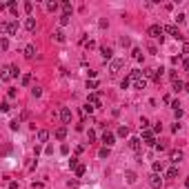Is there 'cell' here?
I'll return each mask as SVG.
<instances>
[{"label":"cell","mask_w":189,"mask_h":189,"mask_svg":"<svg viewBox=\"0 0 189 189\" xmlns=\"http://www.w3.org/2000/svg\"><path fill=\"white\" fill-rule=\"evenodd\" d=\"M0 33H5V36H14V33H18V22H16V20L0 22Z\"/></svg>","instance_id":"6da1fadb"},{"label":"cell","mask_w":189,"mask_h":189,"mask_svg":"<svg viewBox=\"0 0 189 189\" xmlns=\"http://www.w3.org/2000/svg\"><path fill=\"white\" fill-rule=\"evenodd\" d=\"M163 27H160V25H151L149 27V29H147V33H149V36L151 38H156V40H160V42H163Z\"/></svg>","instance_id":"7a4b0ae2"},{"label":"cell","mask_w":189,"mask_h":189,"mask_svg":"<svg viewBox=\"0 0 189 189\" xmlns=\"http://www.w3.org/2000/svg\"><path fill=\"white\" fill-rule=\"evenodd\" d=\"M153 131L151 129H142V140H145V145H149V147H156V140H153Z\"/></svg>","instance_id":"3957f363"},{"label":"cell","mask_w":189,"mask_h":189,"mask_svg":"<svg viewBox=\"0 0 189 189\" xmlns=\"http://www.w3.org/2000/svg\"><path fill=\"white\" fill-rule=\"evenodd\" d=\"M122 67H125V60H122V58H113V60L109 62V71H111V73H118Z\"/></svg>","instance_id":"277c9868"},{"label":"cell","mask_w":189,"mask_h":189,"mask_svg":"<svg viewBox=\"0 0 189 189\" xmlns=\"http://www.w3.org/2000/svg\"><path fill=\"white\" fill-rule=\"evenodd\" d=\"M87 102H89V105H94L96 109H98V107H102V102H100V91H94V94H89V96H87Z\"/></svg>","instance_id":"5b68a950"},{"label":"cell","mask_w":189,"mask_h":189,"mask_svg":"<svg viewBox=\"0 0 189 189\" xmlns=\"http://www.w3.org/2000/svg\"><path fill=\"white\" fill-rule=\"evenodd\" d=\"M163 29H165V31H167V33H171V36H174L176 40H182V33L178 31V27H174V25H165V27H163Z\"/></svg>","instance_id":"8992f818"},{"label":"cell","mask_w":189,"mask_h":189,"mask_svg":"<svg viewBox=\"0 0 189 189\" xmlns=\"http://www.w3.org/2000/svg\"><path fill=\"white\" fill-rule=\"evenodd\" d=\"M149 185H151L153 189H160V187H163V178H160V174H151V176H149Z\"/></svg>","instance_id":"52a82bcc"},{"label":"cell","mask_w":189,"mask_h":189,"mask_svg":"<svg viewBox=\"0 0 189 189\" xmlns=\"http://www.w3.org/2000/svg\"><path fill=\"white\" fill-rule=\"evenodd\" d=\"M169 160H171L174 165H178L180 160H182V151H180V149H174V151H169Z\"/></svg>","instance_id":"ba28073f"},{"label":"cell","mask_w":189,"mask_h":189,"mask_svg":"<svg viewBox=\"0 0 189 189\" xmlns=\"http://www.w3.org/2000/svg\"><path fill=\"white\" fill-rule=\"evenodd\" d=\"M113 140H116V136H113L111 131H105V134H102V142H105V147H111Z\"/></svg>","instance_id":"9c48e42d"},{"label":"cell","mask_w":189,"mask_h":189,"mask_svg":"<svg viewBox=\"0 0 189 189\" xmlns=\"http://www.w3.org/2000/svg\"><path fill=\"white\" fill-rule=\"evenodd\" d=\"M60 120H62L65 125H69V122H71V109H67V107H65V109L60 111Z\"/></svg>","instance_id":"30bf717a"},{"label":"cell","mask_w":189,"mask_h":189,"mask_svg":"<svg viewBox=\"0 0 189 189\" xmlns=\"http://www.w3.org/2000/svg\"><path fill=\"white\" fill-rule=\"evenodd\" d=\"M134 89H145L147 87V78H138V80H131Z\"/></svg>","instance_id":"8fae6325"},{"label":"cell","mask_w":189,"mask_h":189,"mask_svg":"<svg viewBox=\"0 0 189 189\" xmlns=\"http://www.w3.org/2000/svg\"><path fill=\"white\" fill-rule=\"evenodd\" d=\"M11 76H14V73H11V67H2V73H0V78L7 82V80H11Z\"/></svg>","instance_id":"7c38bea8"},{"label":"cell","mask_w":189,"mask_h":189,"mask_svg":"<svg viewBox=\"0 0 189 189\" xmlns=\"http://www.w3.org/2000/svg\"><path fill=\"white\" fill-rule=\"evenodd\" d=\"M38 140H40V142H47V140H49V131H47V129H40V131H38Z\"/></svg>","instance_id":"4fadbf2b"},{"label":"cell","mask_w":189,"mask_h":189,"mask_svg":"<svg viewBox=\"0 0 189 189\" xmlns=\"http://www.w3.org/2000/svg\"><path fill=\"white\" fill-rule=\"evenodd\" d=\"M25 56L27 58H33V56H36V47H33V45H27L25 47Z\"/></svg>","instance_id":"5bb4252c"},{"label":"cell","mask_w":189,"mask_h":189,"mask_svg":"<svg viewBox=\"0 0 189 189\" xmlns=\"http://www.w3.org/2000/svg\"><path fill=\"white\" fill-rule=\"evenodd\" d=\"M111 54H113V51H111L109 47H100V56H102L105 60H109V58H111Z\"/></svg>","instance_id":"9a60e30c"},{"label":"cell","mask_w":189,"mask_h":189,"mask_svg":"<svg viewBox=\"0 0 189 189\" xmlns=\"http://www.w3.org/2000/svg\"><path fill=\"white\" fill-rule=\"evenodd\" d=\"M25 27H27V31H33V29H36V18H27Z\"/></svg>","instance_id":"2e32d148"},{"label":"cell","mask_w":189,"mask_h":189,"mask_svg":"<svg viewBox=\"0 0 189 189\" xmlns=\"http://www.w3.org/2000/svg\"><path fill=\"white\" fill-rule=\"evenodd\" d=\"M129 147H131L134 151H138V149H140V138H129Z\"/></svg>","instance_id":"e0dca14e"},{"label":"cell","mask_w":189,"mask_h":189,"mask_svg":"<svg viewBox=\"0 0 189 189\" xmlns=\"http://www.w3.org/2000/svg\"><path fill=\"white\" fill-rule=\"evenodd\" d=\"M65 136H67V127H58V129H56V138H58V140H62Z\"/></svg>","instance_id":"ac0fdd59"},{"label":"cell","mask_w":189,"mask_h":189,"mask_svg":"<svg viewBox=\"0 0 189 189\" xmlns=\"http://www.w3.org/2000/svg\"><path fill=\"white\" fill-rule=\"evenodd\" d=\"M7 7H9V11H11L14 16H18V5H16L14 0H9V2H7Z\"/></svg>","instance_id":"d6986e66"},{"label":"cell","mask_w":189,"mask_h":189,"mask_svg":"<svg viewBox=\"0 0 189 189\" xmlns=\"http://www.w3.org/2000/svg\"><path fill=\"white\" fill-rule=\"evenodd\" d=\"M174 89H176V91H185V82H180V80L176 78V80H174Z\"/></svg>","instance_id":"ffe728a7"},{"label":"cell","mask_w":189,"mask_h":189,"mask_svg":"<svg viewBox=\"0 0 189 189\" xmlns=\"http://www.w3.org/2000/svg\"><path fill=\"white\" fill-rule=\"evenodd\" d=\"M31 96H33V98H40V96H42V89H40L38 85H36V87H31Z\"/></svg>","instance_id":"44dd1931"},{"label":"cell","mask_w":189,"mask_h":189,"mask_svg":"<svg viewBox=\"0 0 189 189\" xmlns=\"http://www.w3.org/2000/svg\"><path fill=\"white\" fill-rule=\"evenodd\" d=\"M69 20H71V14H62L60 16V25H69Z\"/></svg>","instance_id":"7402d4cb"},{"label":"cell","mask_w":189,"mask_h":189,"mask_svg":"<svg viewBox=\"0 0 189 189\" xmlns=\"http://www.w3.org/2000/svg\"><path fill=\"white\" fill-rule=\"evenodd\" d=\"M118 136H122V138H127V136H129V129L125 127V125H122V127H118Z\"/></svg>","instance_id":"603a6c76"},{"label":"cell","mask_w":189,"mask_h":189,"mask_svg":"<svg viewBox=\"0 0 189 189\" xmlns=\"http://www.w3.org/2000/svg\"><path fill=\"white\" fill-rule=\"evenodd\" d=\"M176 176H178V169H176V167H169V169H167V178H176Z\"/></svg>","instance_id":"cb8c5ba5"},{"label":"cell","mask_w":189,"mask_h":189,"mask_svg":"<svg viewBox=\"0 0 189 189\" xmlns=\"http://www.w3.org/2000/svg\"><path fill=\"white\" fill-rule=\"evenodd\" d=\"M54 38L58 40V42H62V40H65V33H62L60 29H56V31H54Z\"/></svg>","instance_id":"d4e9b609"},{"label":"cell","mask_w":189,"mask_h":189,"mask_svg":"<svg viewBox=\"0 0 189 189\" xmlns=\"http://www.w3.org/2000/svg\"><path fill=\"white\" fill-rule=\"evenodd\" d=\"M0 49H2V51L9 49V40H7V38H0Z\"/></svg>","instance_id":"484cf974"},{"label":"cell","mask_w":189,"mask_h":189,"mask_svg":"<svg viewBox=\"0 0 189 189\" xmlns=\"http://www.w3.org/2000/svg\"><path fill=\"white\" fill-rule=\"evenodd\" d=\"M131 56H134V58H136V60H142V51H140L138 47H136L134 51H131Z\"/></svg>","instance_id":"4316f807"},{"label":"cell","mask_w":189,"mask_h":189,"mask_svg":"<svg viewBox=\"0 0 189 189\" xmlns=\"http://www.w3.org/2000/svg\"><path fill=\"white\" fill-rule=\"evenodd\" d=\"M125 176H127V182H131V185L136 182V174H134V171H127Z\"/></svg>","instance_id":"83f0119b"},{"label":"cell","mask_w":189,"mask_h":189,"mask_svg":"<svg viewBox=\"0 0 189 189\" xmlns=\"http://www.w3.org/2000/svg\"><path fill=\"white\" fill-rule=\"evenodd\" d=\"M153 174H163V163H153Z\"/></svg>","instance_id":"f1b7e54d"},{"label":"cell","mask_w":189,"mask_h":189,"mask_svg":"<svg viewBox=\"0 0 189 189\" xmlns=\"http://www.w3.org/2000/svg\"><path fill=\"white\" fill-rule=\"evenodd\" d=\"M98 156L100 158H107V156H109V147H102V149L98 151Z\"/></svg>","instance_id":"f546056e"},{"label":"cell","mask_w":189,"mask_h":189,"mask_svg":"<svg viewBox=\"0 0 189 189\" xmlns=\"http://www.w3.org/2000/svg\"><path fill=\"white\" fill-rule=\"evenodd\" d=\"M94 109H96V107H94V105H89V102H87V105L82 107V113H91Z\"/></svg>","instance_id":"4dcf8cb0"},{"label":"cell","mask_w":189,"mask_h":189,"mask_svg":"<svg viewBox=\"0 0 189 189\" xmlns=\"http://www.w3.org/2000/svg\"><path fill=\"white\" fill-rule=\"evenodd\" d=\"M76 176H78V178L85 176V165H78V167H76Z\"/></svg>","instance_id":"1f68e13d"},{"label":"cell","mask_w":189,"mask_h":189,"mask_svg":"<svg viewBox=\"0 0 189 189\" xmlns=\"http://www.w3.org/2000/svg\"><path fill=\"white\" fill-rule=\"evenodd\" d=\"M31 82V73H25V76H22V85H25V87H27V85H29Z\"/></svg>","instance_id":"d6a6232c"},{"label":"cell","mask_w":189,"mask_h":189,"mask_svg":"<svg viewBox=\"0 0 189 189\" xmlns=\"http://www.w3.org/2000/svg\"><path fill=\"white\" fill-rule=\"evenodd\" d=\"M147 127H149V120H147V118H140V129H147Z\"/></svg>","instance_id":"836d02e7"},{"label":"cell","mask_w":189,"mask_h":189,"mask_svg":"<svg viewBox=\"0 0 189 189\" xmlns=\"http://www.w3.org/2000/svg\"><path fill=\"white\" fill-rule=\"evenodd\" d=\"M62 9H65V14H71V2H62Z\"/></svg>","instance_id":"e575fe53"},{"label":"cell","mask_w":189,"mask_h":189,"mask_svg":"<svg viewBox=\"0 0 189 189\" xmlns=\"http://www.w3.org/2000/svg\"><path fill=\"white\" fill-rule=\"evenodd\" d=\"M129 85H131V78H125V80H122V82H120V87H122V89H127V87H129Z\"/></svg>","instance_id":"d590c367"},{"label":"cell","mask_w":189,"mask_h":189,"mask_svg":"<svg viewBox=\"0 0 189 189\" xmlns=\"http://www.w3.org/2000/svg\"><path fill=\"white\" fill-rule=\"evenodd\" d=\"M185 18H187L185 14H178V16H176V22H178V25H182V22H185Z\"/></svg>","instance_id":"8d00e7d4"},{"label":"cell","mask_w":189,"mask_h":189,"mask_svg":"<svg viewBox=\"0 0 189 189\" xmlns=\"http://www.w3.org/2000/svg\"><path fill=\"white\" fill-rule=\"evenodd\" d=\"M47 9L49 11H56V9H58V2H47Z\"/></svg>","instance_id":"74e56055"},{"label":"cell","mask_w":189,"mask_h":189,"mask_svg":"<svg viewBox=\"0 0 189 189\" xmlns=\"http://www.w3.org/2000/svg\"><path fill=\"white\" fill-rule=\"evenodd\" d=\"M11 73H14L16 78H18V73H20V69H18V65H11Z\"/></svg>","instance_id":"f35d334b"},{"label":"cell","mask_w":189,"mask_h":189,"mask_svg":"<svg viewBox=\"0 0 189 189\" xmlns=\"http://www.w3.org/2000/svg\"><path fill=\"white\" fill-rule=\"evenodd\" d=\"M156 149L158 151H165V149H167V145H165V142H156Z\"/></svg>","instance_id":"ab89813d"},{"label":"cell","mask_w":189,"mask_h":189,"mask_svg":"<svg viewBox=\"0 0 189 189\" xmlns=\"http://www.w3.org/2000/svg\"><path fill=\"white\" fill-rule=\"evenodd\" d=\"M87 89H98V82H96V80H91V82H87Z\"/></svg>","instance_id":"60d3db41"},{"label":"cell","mask_w":189,"mask_h":189,"mask_svg":"<svg viewBox=\"0 0 189 189\" xmlns=\"http://www.w3.org/2000/svg\"><path fill=\"white\" fill-rule=\"evenodd\" d=\"M69 167H73V169L78 167V158H71V160H69Z\"/></svg>","instance_id":"b9f144b4"},{"label":"cell","mask_w":189,"mask_h":189,"mask_svg":"<svg viewBox=\"0 0 189 189\" xmlns=\"http://www.w3.org/2000/svg\"><path fill=\"white\" fill-rule=\"evenodd\" d=\"M31 9H33V5L31 2H25V11H27V14H31Z\"/></svg>","instance_id":"7bdbcfd3"},{"label":"cell","mask_w":189,"mask_h":189,"mask_svg":"<svg viewBox=\"0 0 189 189\" xmlns=\"http://www.w3.org/2000/svg\"><path fill=\"white\" fill-rule=\"evenodd\" d=\"M9 127L16 131V129H18V120H11V122H9Z\"/></svg>","instance_id":"ee69618b"},{"label":"cell","mask_w":189,"mask_h":189,"mask_svg":"<svg viewBox=\"0 0 189 189\" xmlns=\"http://www.w3.org/2000/svg\"><path fill=\"white\" fill-rule=\"evenodd\" d=\"M7 96H9V98H16L18 94H16V89H9V91H7Z\"/></svg>","instance_id":"f6af8a7d"},{"label":"cell","mask_w":189,"mask_h":189,"mask_svg":"<svg viewBox=\"0 0 189 189\" xmlns=\"http://www.w3.org/2000/svg\"><path fill=\"white\" fill-rule=\"evenodd\" d=\"M60 153H65V156H67V153H69V147H67V145H62V147H60Z\"/></svg>","instance_id":"bcb514c9"},{"label":"cell","mask_w":189,"mask_h":189,"mask_svg":"<svg viewBox=\"0 0 189 189\" xmlns=\"http://www.w3.org/2000/svg\"><path fill=\"white\" fill-rule=\"evenodd\" d=\"M87 138H89V142L96 140V134H94V131H87Z\"/></svg>","instance_id":"7dc6e473"},{"label":"cell","mask_w":189,"mask_h":189,"mask_svg":"<svg viewBox=\"0 0 189 189\" xmlns=\"http://www.w3.org/2000/svg\"><path fill=\"white\" fill-rule=\"evenodd\" d=\"M182 54H187V56H189V42L182 45Z\"/></svg>","instance_id":"c3c4849f"},{"label":"cell","mask_w":189,"mask_h":189,"mask_svg":"<svg viewBox=\"0 0 189 189\" xmlns=\"http://www.w3.org/2000/svg\"><path fill=\"white\" fill-rule=\"evenodd\" d=\"M182 67H185V69L189 71V58H185V62H182Z\"/></svg>","instance_id":"681fc988"},{"label":"cell","mask_w":189,"mask_h":189,"mask_svg":"<svg viewBox=\"0 0 189 189\" xmlns=\"http://www.w3.org/2000/svg\"><path fill=\"white\" fill-rule=\"evenodd\" d=\"M9 189H18V182H9Z\"/></svg>","instance_id":"f907efd6"},{"label":"cell","mask_w":189,"mask_h":189,"mask_svg":"<svg viewBox=\"0 0 189 189\" xmlns=\"http://www.w3.org/2000/svg\"><path fill=\"white\" fill-rule=\"evenodd\" d=\"M185 185H187V189H189V178H187V180H185Z\"/></svg>","instance_id":"816d5d0a"},{"label":"cell","mask_w":189,"mask_h":189,"mask_svg":"<svg viewBox=\"0 0 189 189\" xmlns=\"http://www.w3.org/2000/svg\"><path fill=\"white\" fill-rule=\"evenodd\" d=\"M185 91H189V82H187V85H185Z\"/></svg>","instance_id":"f5cc1de1"}]
</instances>
